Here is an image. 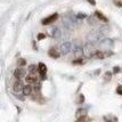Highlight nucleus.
<instances>
[{
  "mask_svg": "<svg viewBox=\"0 0 122 122\" xmlns=\"http://www.w3.org/2000/svg\"><path fill=\"white\" fill-rule=\"evenodd\" d=\"M23 88H24V86L22 83V81L20 79H17V81H16L15 83H14V86H13V90H14V92H16V94L23 92Z\"/></svg>",
  "mask_w": 122,
  "mask_h": 122,
  "instance_id": "nucleus-4",
  "label": "nucleus"
},
{
  "mask_svg": "<svg viewBox=\"0 0 122 122\" xmlns=\"http://www.w3.org/2000/svg\"><path fill=\"white\" fill-rule=\"evenodd\" d=\"M73 53H74V55L76 57L81 58V56L85 54V50H83V48L81 47V46H74L73 47Z\"/></svg>",
  "mask_w": 122,
  "mask_h": 122,
  "instance_id": "nucleus-9",
  "label": "nucleus"
},
{
  "mask_svg": "<svg viewBox=\"0 0 122 122\" xmlns=\"http://www.w3.org/2000/svg\"><path fill=\"white\" fill-rule=\"evenodd\" d=\"M104 53H105V56H112V55H113V53H112V51H110V50H106V51H104Z\"/></svg>",
  "mask_w": 122,
  "mask_h": 122,
  "instance_id": "nucleus-29",
  "label": "nucleus"
},
{
  "mask_svg": "<svg viewBox=\"0 0 122 122\" xmlns=\"http://www.w3.org/2000/svg\"><path fill=\"white\" fill-rule=\"evenodd\" d=\"M113 4L117 7H122V0H113Z\"/></svg>",
  "mask_w": 122,
  "mask_h": 122,
  "instance_id": "nucleus-23",
  "label": "nucleus"
},
{
  "mask_svg": "<svg viewBox=\"0 0 122 122\" xmlns=\"http://www.w3.org/2000/svg\"><path fill=\"white\" fill-rule=\"evenodd\" d=\"M117 92L119 94V95H122V86H117Z\"/></svg>",
  "mask_w": 122,
  "mask_h": 122,
  "instance_id": "nucleus-28",
  "label": "nucleus"
},
{
  "mask_svg": "<svg viewBox=\"0 0 122 122\" xmlns=\"http://www.w3.org/2000/svg\"><path fill=\"white\" fill-rule=\"evenodd\" d=\"M58 18V14L57 13H55V14H51L50 16H48V17H46V18H43L42 20V24L43 25H48V24H51V23H54V22L56 21Z\"/></svg>",
  "mask_w": 122,
  "mask_h": 122,
  "instance_id": "nucleus-3",
  "label": "nucleus"
},
{
  "mask_svg": "<svg viewBox=\"0 0 122 122\" xmlns=\"http://www.w3.org/2000/svg\"><path fill=\"white\" fill-rule=\"evenodd\" d=\"M88 121H89L88 117H78L75 122H88Z\"/></svg>",
  "mask_w": 122,
  "mask_h": 122,
  "instance_id": "nucleus-20",
  "label": "nucleus"
},
{
  "mask_svg": "<svg viewBox=\"0 0 122 122\" xmlns=\"http://www.w3.org/2000/svg\"><path fill=\"white\" fill-rule=\"evenodd\" d=\"M88 23H89V25H96V23H97V22L94 20V17H90V18L88 20Z\"/></svg>",
  "mask_w": 122,
  "mask_h": 122,
  "instance_id": "nucleus-24",
  "label": "nucleus"
},
{
  "mask_svg": "<svg viewBox=\"0 0 122 122\" xmlns=\"http://www.w3.org/2000/svg\"><path fill=\"white\" fill-rule=\"evenodd\" d=\"M72 48H73V46H72V43L69 42V41H66V42H64L61 45V54L62 55H67V54L72 50Z\"/></svg>",
  "mask_w": 122,
  "mask_h": 122,
  "instance_id": "nucleus-2",
  "label": "nucleus"
},
{
  "mask_svg": "<svg viewBox=\"0 0 122 122\" xmlns=\"http://www.w3.org/2000/svg\"><path fill=\"white\" fill-rule=\"evenodd\" d=\"M32 90H33V88H32L31 85L24 86V88H23V95L24 96H30L32 94Z\"/></svg>",
  "mask_w": 122,
  "mask_h": 122,
  "instance_id": "nucleus-11",
  "label": "nucleus"
},
{
  "mask_svg": "<svg viewBox=\"0 0 122 122\" xmlns=\"http://www.w3.org/2000/svg\"><path fill=\"white\" fill-rule=\"evenodd\" d=\"M104 120L106 122H117V117L114 115H105Z\"/></svg>",
  "mask_w": 122,
  "mask_h": 122,
  "instance_id": "nucleus-15",
  "label": "nucleus"
},
{
  "mask_svg": "<svg viewBox=\"0 0 122 122\" xmlns=\"http://www.w3.org/2000/svg\"><path fill=\"white\" fill-rule=\"evenodd\" d=\"M72 64H74V65H81V64H83V59L82 58H76L72 62Z\"/></svg>",
  "mask_w": 122,
  "mask_h": 122,
  "instance_id": "nucleus-19",
  "label": "nucleus"
},
{
  "mask_svg": "<svg viewBox=\"0 0 122 122\" xmlns=\"http://www.w3.org/2000/svg\"><path fill=\"white\" fill-rule=\"evenodd\" d=\"M87 110L86 108H79L78 111L75 112V117H76V119L78 117H87Z\"/></svg>",
  "mask_w": 122,
  "mask_h": 122,
  "instance_id": "nucleus-13",
  "label": "nucleus"
},
{
  "mask_svg": "<svg viewBox=\"0 0 122 122\" xmlns=\"http://www.w3.org/2000/svg\"><path fill=\"white\" fill-rule=\"evenodd\" d=\"M83 102H85V96H83V95H79L78 99H76V103H78V104H81V103H83Z\"/></svg>",
  "mask_w": 122,
  "mask_h": 122,
  "instance_id": "nucleus-22",
  "label": "nucleus"
},
{
  "mask_svg": "<svg viewBox=\"0 0 122 122\" xmlns=\"http://www.w3.org/2000/svg\"><path fill=\"white\" fill-rule=\"evenodd\" d=\"M48 55H49L51 58H58L59 57V53L55 49V48H50L49 51H48Z\"/></svg>",
  "mask_w": 122,
  "mask_h": 122,
  "instance_id": "nucleus-12",
  "label": "nucleus"
},
{
  "mask_svg": "<svg viewBox=\"0 0 122 122\" xmlns=\"http://www.w3.org/2000/svg\"><path fill=\"white\" fill-rule=\"evenodd\" d=\"M111 78H112V72H110V71L105 72V74H104V80H105V81H110Z\"/></svg>",
  "mask_w": 122,
  "mask_h": 122,
  "instance_id": "nucleus-18",
  "label": "nucleus"
},
{
  "mask_svg": "<svg viewBox=\"0 0 122 122\" xmlns=\"http://www.w3.org/2000/svg\"><path fill=\"white\" fill-rule=\"evenodd\" d=\"M95 57L97 59H103V58H105L106 56H105V53L104 51H99V50H97L95 54Z\"/></svg>",
  "mask_w": 122,
  "mask_h": 122,
  "instance_id": "nucleus-16",
  "label": "nucleus"
},
{
  "mask_svg": "<svg viewBox=\"0 0 122 122\" xmlns=\"http://www.w3.org/2000/svg\"><path fill=\"white\" fill-rule=\"evenodd\" d=\"M25 81L27 85H32V83H37L38 82V76L36 73H30L25 76Z\"/></svg>",
  "mask_w": 122,
  "mask_h": 122,
  "instance_id": "nucleus-6",
  "label": "nucleus"
},
{
  "mask_svg": "<svg viewBox=\"0 0 122 122\" xmlns=\"http://www.w3.org/2000/svg\"><path fill=\"white\" fill-rule=\"evenodd\" d=\"M17 64H18L20 66H24V65H26V61H25L24 58H18Z\"/></svg>",
  "mask_w": 122,
  "mask_h": 122,
  "instance_id": "nucleus-21",
  "label": "nucleus"
},
{
  "mask_svg": "<svg viewBox=\"0 0 122 122\" xmlns=\"http://www.w3.org/2000/svg\"><path fill=\"white\" fill-rule=\"evenodd\" d=\"M95 16L97 17V18H98V20H101V21H103V22H105V23H106V22L108 21V20H107V17H106V16L104 15V14H102V13H101L99 10L95 11Z\"/></svg>",
  "mask_w": 122,
  "mask_h": 122,
  "instance_id": "nucleus-14",
  "label": "nucleus"
},
{
  "mask_svg": "<svg viewBox=\"0 0 122 122\" xmlns=\"http://www.w3.org/2000/svg\"><path fill=\"white\" fill-rule=\"evenodd\" d=\"M27 70H29V72H30V73H37L38 67H37V65H34V64H31V65H29Z\"/></svg>",
  "mask_w": 122,
  "mask_h": 122,
  "instance_id": "nucleus-17",
  "label": "nucleus"
},
{
  "mask_svg": "<svg viewBox=\"0 0 122 122\" xmlns=\"http://www.w3.org/2000/svg\"><path fill=\"white\" fill-rule=\"evenodd\" d=\"M46 38V34H43V33H39L38 34V40H42Z\"/></svg>",
  "mask_w": 122,
  "mask_h": 122,
  "instance_id": "nucleus-27",
  "label": "nucleus"
},
{
  "mask_svg": "<svg viewBox=\"0 0 122 122\" xmlns=\"http://www.w3.org/2000/svg\"><path fill=\"white\" fill-rule=\"evenodd\" d=\"M121 72V67H119V66H114V69H113V73H120Z\"/></svg>",
  "mask_w": 122,
  "mask_h": 122,
  "instance_id": "nucleus-26",
  "label": "nucleus"
},
{
  "mask_svg": "<svg viewBox=\"0 0 122 122\" xmlns=\"http://www.w3.org/2000/svg\"><path fill=\"white\" fill-rule=\"evenodd\" d=\"M87 1H88L89 4H91L92 6H95V5H96V1H95V0H87Z\"/></svg>",
  "mask_w": 122,
  "mask_h": 122,
  "instance_id": "nucleus-30",
  "label": "nucleus"
},
{
  "mask_svg": "<svg viewBox=\"0 0 122 122\" xmlns=\"http://www.w3.org/2000/svg\"><path fill=\"white\" fill-rule=\"evenodd\" d=\"M113 43H114L113 42V40L110 39V38H105V39H103V40L99 41V45L104 48H111L112 46H113Z\"/></svg>",
  "mask_w": 122,
  "mask_h": 122,
  "instance_id": "nucleus-7",
  "label": "nucleus"
},
{
  "mask_svg": "<svg viewBox=\"0 0 122 122\" xmlns=\"http://www.w3.org/2000/svg\"><path fill=\"white\" fill-rule=\"evenodd\" d=\"M38 72L40 73L41 79L45 80L46 79V73H47V66L43 63H39V65H38Z\"/></svg>",
  "mask_w": 122,
  "mask_h": 122,
  "instance_id": "nucleus-5",
  "label": "nucleus"
},
{
  "mask_svg": "<svg viewBox=\"0 0 122 122\" xmlns=\"http://www.w3.org/2000/svg\"><path fill=\"white\" fill-rule=\"evenodd\" d=\"M86 17H87V15H86V14H81V13L76 15V18H79V20H83Z\"/></svg>",
  "mask_w": 122,
  "mask_h": 122,
  "instance_id": "nucleus-25",
  "label": "nucleus"
},
{
  "mask_svg": "<svg viewBox=\"0 0 122 122\" xmlns=\"http://www.w3.org/2000/svg\"><path fill=\"white\" fill-rule=\"evenodd\" d=\"M25 73H26V71L23 69V67H17V69L14 71V76L17 78V79H21L23 76H25Z\"/></svg>",
  "mask_w": 122,
  "mask_h": 122,
  "instance_id": "nucleus-8",
  "label": "nucleus"
},
{
  "mask_svg": "<svg viewBox=\"0 0 122 122\" xmlns=\"http://www.w3.org/2000/svg\"><path fill=\"white\" fill-rule=\"evenodd\" d=\"M103 36L99 31H92L90 33H88V36H87V39H88V42H99L101 41V37Z\"/></svg>",
  "mask_w": 122,
  "mask_h": 122,
  "instance_id": "nucleus-1",
  "label": "nucleus"
},
{
  "mask_svg": "<svg viewBox=\"0 0 122 122\" xmlns=\"http://www.w3.org/2000/svg\"><path fill=\"white\" fill-rule=\"evenodd\" d=\"M51 36L55 39H59L61 36H62V32H61V29L59 27H54L53 31H51Z\"/></svg>",
  "mask_w": 122,
  "mask_h": 122,
  "instance_id": "nucleus-10",
  "label": "nucleus"
}]
</instances>
